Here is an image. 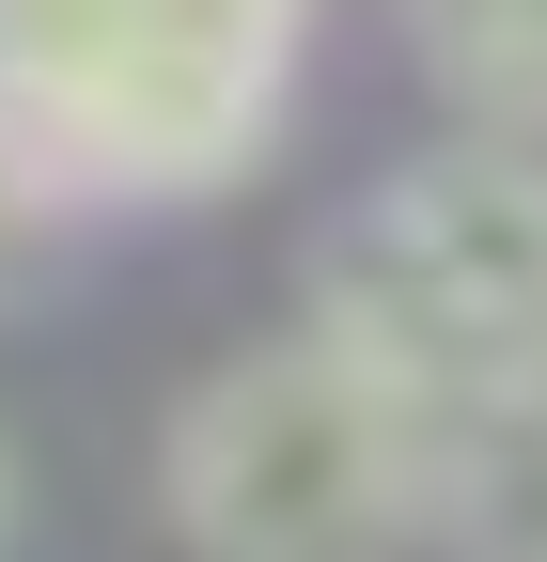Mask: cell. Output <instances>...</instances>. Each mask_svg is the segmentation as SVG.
Returning a JSON list of instances; mask_svg holds the SVG:
<instances>
[{"mask_svg": "<svg viewBox=\"0 0 547 562\" xmlns=\"http://www.w3.org/2000/svg\"><path fill=\"white\" fill-rule=\"evenodd\" d=\"M298 328L345 344L423 422L547 375V157L438 125L423 157L360 172L298 266Z\"/></svg>", "mask_w": 547, "mask_h": 562, "instance_id": "cell-1", "label": "cell"}, {"mask_svg": "<svg viewBox=\"0 0 547 562\" xmlns=\"http://www.w3.org/2000/svg\"><path fill=\"white\" fill-rule=\"evenodd\" d=\"M298 79H313L298 0H16L0 16V94L79 220L266 172Z\"/></svg>", "mask_w": 547, "mask_h": 562, "instance_id": "cell-2", "label": "cell"}, {"mask_svg": "<svg viewBox=\"0 0 547 562\" xmlns=\"http://www.w3.org/2000/svg\"><path fill=\"white\" fill-rule=\"evenodd\" d=\"M157 516L188 562H406L438 516V422L282 313L172 391Z\"/></svg>", "mask_w": 547, "mask_h": 562, "instance_id": "cell-3", "label": "cell"}, {"mask_svg": "<svg viewBox=\"0 0 547 562\" xmlns=\"http://www.w3.org/2000/svg\"><path fill=\"white\" fill-rule=\"evenodd\" d=\"M438 562H547V375L485 391L438 422V516H423Z\"/></svg>", "mask_w": 547, "mask_h": 562, "instance_id": "cell-4", "label": "cell"}, {"mask_svg": "<svg viewBox=\"0 0 547 562\" xmlns=\"http://www.w3.org/2000/svg\"><path fill=\"white\" fill-rule=\"evenodd\" d=\"M406 63L438 79V110L469 140H532L547 157V0H438L406 32Z\"/></svg>", "mask_w": 547, "mask_h": 562, "instance_id": "cell-5", "label": "cell"}, {"mask_svg": "<svg viewBox=\"0 0 547 562\" xmlns=\"http://www.w3.org/2000/svg\"><path fill=\"white\" fill-rule=\"evenodd\" d=\"M79 250V203H63V172L32 157V125H16V94H0V297H32V281Z\"/></svg>", "mask_w": 547, "mask_h": 562, "instance_id": "cell-6", "label": "cell"}, {"mask_svg": "<svg viewBox=\"0 0 547 562\" xmlns=\"http://www.w3.org/2000/svg\"><path fill=\"white\" fill-rule=\"evenodd\" d=\"M0 547H16V453H0Z\"/></svg>", "mask_w": 547, "mask_h": 562, "instance_id": "cell-7", "label": "cell"}]
</instances>
